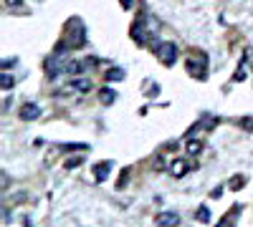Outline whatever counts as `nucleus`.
<instances>
[{"label": "nucleus", "instance_id": "nucleus-1", "mask_svg": "<svg viewBox=\"0 0 253 227\" xmlns=\"http://www.w3.org/2000/svg\"><path fill=\"white\" fill-rule=\"evenodd\" d=\"M66 33H69V48H81L84 43H86V28H84L81 18H71L69 26H66Z\"/></svg>", "mask_w": 253, "mask_h": 227}, {"label": "nucleus", "instance_id": "nucleus-2", "mask_svg": "<svg viewBox=\"0 0 253 227\" xmlns=\"http://www.w3.org/2000/svg\"><path fill=\"white\" fill-rule=\"evenodd\" d=\"M152 51H155V56L162 61L165 66L175 64V58H177V48H175L172 40H155V43H152Z\"/></svg>", "mask_w": 253, "mask_h": 227}, {"label": "nucleus", "instance_id": "nucleus-3", "mask_svg": "<svg viewBox=\"0 0 253 227\" xmlns=\"http://www.w3.org/2000/svg\"><path fill=\"white\" fill-rule=\"evenodd\" d=\"M205 71H208V61L203 56H190L187 58V73L193 76V78H205Z\"/></svg>", "mask_w": 253, "mask_h": 227}, {"label": "nucleus", "instance_id": "nucleus-4", "mask_svg": "<svg viewBox=\"0 0 253 227\" xmlns=\"http://www.w3.org/2000/svg\"><path fill=\"white\" fill-rule=\"evenodd\" d=\"M132 38L137 40L139 46H144V40H147V31H144V18H137V20H134V26H132Z\"/></svg>", "mask_w": 253, "mask_h": 227}, {"label": "nucleus", "instance_id": "nucleus-5", "mask_svg": "<svg viewBox=\"0 0 253 227\" xmlns=\"http://www.w3.org/2000/svg\"><path fill=\"white\" fill-rule=\"evenodd\" d=\"M187 169H190V162L187 159H175L172 162V167H170V172H172V177H185L187 174Z\"/></svg>", "mask_w": 253, "mask_h": 227}, {"label": "nucleus", "instance_id": "nucleus-6", "mask_svg": "<svg viewBox=\"0 0 253 227\" xmlns=\"http://www.w3.org/2000/svg\"><path fill=\"white\" fill-rule=\"evenodd\" d=\"M41 116V109L36 104H26L23 109H20V119L23 121H31V119H38Z\"/></svg>", "mask_w": 253, "mask_h": 227}, {"label": "nucleus", "instance_id": "nucleus-7", "mask_svg": "<svg viewBox=\"0 0 253 227\" xmlns=\"http://www.w3.org/2000/svg\"><path fill=\"white\" fill-rule=\"evenodd\" d=\"M109 172H112V162H104V164H99V167H94V177H96V182H104Z\"/></svg>", "mask_w": 253, "mask_h": 227}, {"label": "nucleus", "instance_id": "nucleus-8", "mask_svg": "<svg viewBox=\"0 0 253 227\" xmlns=\"http://www.w3.org/2000/svg\"><path fill=\"white\" fill-rule=\"evenodd\" d=\"M180 222V217L175 215V212H162V215H157V225H177Z\"/></svg>", "mask_w": 253, "mask_h": 227}, {"label": "nucleus", "instance_id": "nucleus-9", "mask_svg": "<svg viewBox=\"0 0 253 227\" xmlns=\"http://www.w3.org/2000/svg\"><path fill=\"white\" fill-rule=\"evenodd\" d=\"M71 89H76V91H81V94H86V91H91V81L76 78V81H71Z\"/></svg>", "mask_w": 253, "mask_h": 227}, {"label": "nucleus", "instance_id": "nucleus-10", "mask_svg": "<svg viewBox=\"0 0 253 227\" xmlns=\"http://www.w3.org/2000/svg\"><path fill=\"white\" fill-rule=\"evenodd\" d=\"M99 98H101V104H104V106H109V104H114V98H117V94H114L112 89H104V91L99 94Z\"/></svg>", "mask_w": 253, "mask_h": 227}, {"label": "nucleus", "instance_id": "nucleus-11", "mask_svg": "<svg viewBox=\"0 0 253 227\" xmlns=\"http://www.w3.org/2000/svg\"><path fill=\"white\" fill-rule=\"evenodd\" d=\"M200 149H203V144H200V141H195V139H193V141H187V152H190V154H200Z\"/></svg>", "mask_w": 253, "mask_h": 227}, {"label": "nucleus", "instance_id": "nucleus-12", "mask_svg": "<svg viewBox=\"0 0 253 227\" xmlns=\"http://www.w3.org/2000/svg\"><path fill=\"white\" fill-rule=\"evenodd\" d=\"M107 78H109V81H122V78H124V71H122V68H112V71L107 73Z\"/></svg>", "mask_w": 253, "mask_h": 227}, {"label": "nucleus", "instance_id": "nucleus-13", "mask_svg": "<svg viewBox=\"0 0 253 227\" xmlns=\"http://www.w3.org/2000/svg\"><path fill=\"white\" fill-rule=\"evenodd\" d=\"M243 58H246V61H243V64L253 68V48H246V53H243Z\"/></svg>", "mask_w": 253, "mask_h": 227}, {"label": "nucleus", "instance_id": "nucleus-14", "mask_svg": "<svg viewBox=\"0 0 253 227\" xmlns=\"http://www.w3.org/2000/svg\"><path fill=\"white\" fill-rule=\"evenodd\" d=\"M198 220H200V222H208V220H210V215H208V210H205V207H200V210H198Z\"/></svg>", "mask_w": 253, "mask_h": 227}, {"label": "nucleus", "instance_id": "nucleus-15", "mask_svg": "<svg viewBox=\"0 0 253 227\" xmlns=\"http://www.w3.org/2000/svg\"><path fill=\"white\" fill-rule=\"evenodd\" d=\"M10 86H13V76L3 73V89H10Z\"/></svg>", "mask_w": 253, "mask_h": 227}, {"label": "nucleus", "instance_id": "nucleus-16", "mask_svg": "<svg viewBox=\"0 0 253 227\" xmlns=\"http://www.w3.org/2000/svg\"><path fill=\"white\" fill-rule=\"evenodd\" d=\"M81 162H84V159H79V157H76V159H69V162H66V167H69V169H71V167H79Z\"/></svg>", "mask_w": 253, "mask_h": 227}, {"label": "nucleus", "instance_id": "nucleus-17", "mask_svg": "<svg viewBox=\"0 0 253 227\" xmlns=\"http://www.w3.org/2000/svg\"><path fill=\"white\" fill-rule=\"evenodd\" d=\"M122 5H124V8H129V5H132V0H122Z\"/></svg>", "mask_w": 253, "mask_h": 227}]
</instances>
